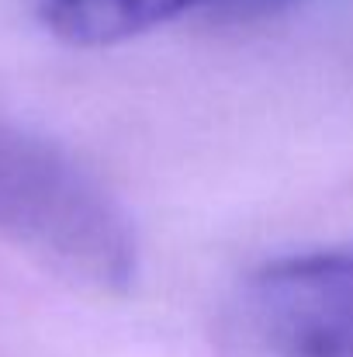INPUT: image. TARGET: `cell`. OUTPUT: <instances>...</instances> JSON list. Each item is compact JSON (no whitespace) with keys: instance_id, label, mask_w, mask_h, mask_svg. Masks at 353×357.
Here are the masks:
<instances>
[{"instance_id":"obj_1","label":"cell","mask_w":353,"mask_h":357,"mask_svg":"<svg viewBox=\"0 0 353 357\" xmlns=\"http://www.w3.org/2000/svg\"><path fill=\"white\" fill-rule=\"evenodd\" d=\"M0 233L115 291L132 284L139 267L135 229L121 202L73 156L3 119Z\"/></svg>"},{"instance_id":"obj_2","label":"cell","mask_w":353,"mask_h":357,"mask_svg":"<svg viewBox=\"0 0 353 357\" xmlns=\"http://www.w3.org/2000/svg\"><path fill=\"white\" fill-rule=\"evenodd\" d=\"M42 21L73 45H115L135 38L201 0H35Z\"/></svg>"},{"instance_id":"obj_3","label":"cell","mask_w":353,"mask_h":357,"mask_svg":"<svg viewBox=\"0 0 353 357\" xmlns=\"http://www.w3.org/2000/svg\"><path fill=\"white\" fill-rule=\"evenodd\" d=\"M229 14H274V10H284L298 0H208Z\"/></svg>"}]
</instances>
